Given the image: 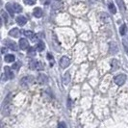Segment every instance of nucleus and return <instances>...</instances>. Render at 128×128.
Returning a JSON list of instances; mask_svg holds the SVG:
<instances>
[{"label": "nucleus", "instance_id": "1", "mask_svg": "<svg viewBox=\"0 0 128 128\" xmlns=\"http://www.w3.org/2000/svg\"><path fill=\"white\" fill-rule=\"evenodd\" d=\"M126 79H127V76H126V74H118V75H116L115 76L114 78V82H115L116 85H118V86H122L123 84L125 83V81H126Z\"/></svg>", "mask_w": 128, "mask_h": 128}, {"label": "nucleus", "instance_id": "2", "mask_svg": "<svg viewBox=\"0 0 128 128\" xmlns=\"http://www.w3.org/2000/svg\"><path fill=\"white\" fill-rule=\"evenodd\" d=\"M34 81V77L33 76H25L20 79V85L23 87H28L29 85H31Z\"/></svg>", "mask_w": 128, "mask_h": 128}, {"label": "nucleus", "instance_id": "3", "mask_svg": "<svg viewBox=\"0 0 128 128\" xmlns=\"http://www.w3.org/2000/svg\"><path fill=\"white\" fill-rule=\"evenodd\" d=\"M29 68H30V70H42V64L38 62L37 60H35V59H32L31 61H30V63H29Z\"/></svg>", "mask_w": 128, "mask_h": 128}, {"label": "nucleus", "instance_id": "4", "mask_svg": "<svg viewBox=\"0 0 128 128\" xmlns=\"http://www.w3.org/2000/svg\"><path fill=\"white\" fill-rule=\"evenodd\" d=\"M5 44H6V46L8 47V48H10V49H12V50H14V51H18V44L14 42H13V40H5Z\"/></svg>", "mask_w": 128, "mask_h": 128}, {"label": "nucleus", "instance_id": "5", "mask_svg": "<svg viewBox=\"0 0 128 128\" xmlns=\"http://www.w3.org/2000/svg\"><path fill=\"white\" fill-rule=\"evenodd\" d=\"M70 64V58H68L66 56H63V57L60 59V66L62 68H68Z\"/></svg>", "mask_w": 128, "mask_h": 128}, {"label": "nucleus", "instance_id": "6", "mask_svg": "<svg viewBox=\"0 0 128 128\" xmlns=\"http://www.w3.org/2000/svg\"><path fill=\"white\" fill-rule=\"evenodd\" d=\"M18 45H19V48L22 49V50H26V49L29 48V42H28V40L26 38H20Z\"/></svg>", "mask_w": 128, "mask_h": 128}, {"label": "nucleus", "instance_id": "7", "mask_svg": "<svg viewBox=\"0 0 128 128\" xmlns=\"http://www.w3.org/2000/svg\"><path fill=\"white\" fill-rule=\"evenodd\" d=\"M62 6H63V2H62V0H54L51 4L52 10H54V11H57V10H59V9H61Z\"/></svg>", "mask_w": 128, "mask_h": 128}, {"label": "nucleus", "instance_id": "8", "mask_svg": "<svg viewBox=\"0 0 128 128\" xmlns=\"http://www.w3.org/2000/svg\"><path fill=\"white\" fill-rule=\"evenodd\" d=\"M9 36L13 37V38H18L20 36V31L18 28H13L10 32H9Z\"/></svg>", "mask_w": 128, "mask_h": 128}, {"label": "nucleus", "instance_id": "9", "mask_svg": "<svg viewBox=\"0 0 128 128\" xmlns=\"http://www.w3.org/2000/svg\"><path fill=\"white\" fill-rule=\"evenodd\" d=\"M16 22H18V24L19 26H23L26 24V22H27V19H26L25 16H19L16 18Z\"/></svg>", "mask_w": 128, "mask_h": 128}, {"label": "nucleus", "instance_id": "10", "mask_svg": "<svg viewBox=\"0 0 128 128\" xmlns=\"http://www.w3.org/2000/svg\"><path fill=\"white\" fill-rule=\"evenodd\" d=\"M47 81H48V78L46 75L44 74H38V82L40 84H46L47 83Z\"/></svg>", "mask_w": 128, "mask_h": 128}, {"label": "nucleus", "instance_id": "11", "mask_svg": "<svg viewBox=\"0 0 128 128\" xmlns=\"http://www.w3.org/2000/svg\"><path fill=\"white\" fill-rule=\"evenodd\" d=\"M70 82V72H66L63 76V83L64 85H68Z\"/></svg>", "mask_w": 128, "mask_h": 128}, {"label": "nucleus", "instance_id": "12", "mask_svg": "<svg viewBox=\"0 0 128 128\" xmlns=\"http://www.w3.org/2000/svg\"><path fill=\"white\" fill-rule=\"evenodd\" d=\"M12 68H9V66H6L5 68V73H6V76L7 78H9V79H12L14 78V73L13 71H12Z\"/></svg>", "mask_w": 128, "mask_h": 128}, {"label": "nucleus", "instance_id": "13", "mask_svg": "<svg viewBox=\"0 0 128 128\" xmlns=\"http://www.w3.org/2000/svg\"><path fill=\"white\" fill-rule=\"evenodd\" d=\"M33 14H34V16H36V18H42V10L40 9V8H35L34 9V11H33Z\"/></svg>", "mask_w": 128, "mask_h": 128}, {"label": "nucleus", "instance_id": "14", "mask_svg": "<svg viewBox=\"0 0 128 128\" xmlns=\"http://www.w3.org/2000/svg\"><path fill=\"white\" fill-rule=\"evenodd\" d=\"M110 51H111V54H116L118 51V48L115 42H110Z\"/></svg>", "mask_w": 128, "mask_h": 128}, {"label": "nucleus", "instance_id": "15", "mask_svg": "<svg viewBox=\"0 0 128 128\" xmlns=\"http://www.w3.org/2000/svg\"><path fill=\"white\" fill-rule=\"evenodd\" d=\"M6 9H7V11H8V13L10 14V16H14V14L16 12H14V10L13 4H9V3H7Z\"/></svg>", "mask_w": 128, "mask_h": 128}, {"label": "nucleus", "instance_id": "16", "mask_svg": "<svg viewBox=\"0 0 128 128\" xmlns=\"http://www.w3.org/2000/svg\"><path fill=\"white\" fill-rule=\"evenodd\" d=\"M108 8H109V11L111 14H116V5L113 2H109L108 3Z\"/></svg>", "mask_w": 128, "mask_h": 128}, {"label": "nucleus", "instance_id": "17", "mask_svg": "<svg viewBox=\"0 0 128 128\" xmlns=\"http://www.w3.org/2000/svg\"><path fill=\"white\" fill-rule=\"evenodd\" d=\"M16 60V57L14 56L13 54H8L5 56V62L6 63H12Z\"/></svg>", "mask_w": 128, "mask_h": 128}, {"label": "nucleus", "instance_id": "18", "mask_svg": "<svg viewBox=\"0 0 128 128\" xmlns=\"http://www.w3.org/2000/svg\"><path fill=\"white\" fill-rule=\"evenodd\" d=\"M44 48H45V45H44V42L40 40L38 42V44H37V50H38V52H42L44 50Z\"/></svg>", "mask_w": 128, "mask_h": 128}, {"label": "nucleus", "instance_id": "19", "mask_svg": "<svg viewBox=\"0 0 128 128\" xmlns=\"http://www.w3.org/2000/svg\"><path fill=\"white\" fill-rule=\"evenodd\" d=\"M99 18H100V19L101 20H103L104 22H108L109 21V16L106 13H100V14H99Z\"/></svg>", "mask_w": 128, "mask_h": 128}, {"label": "nucleus", "instance_id": "20", "mask_svg": "<svg viewBox=\"0 0 128 128\" xmlns=\"http://www.w3.org/2000/svg\"><path fill=\"white\" fill-rule=\"evenodd\" d=\"M13 7L16 13H21V12H22V7L20 6L18 3H14Z\"/></svg>", "mask_w": 128, "mask_h": 128}, {"label": "nucleus", "instance_id": "21", "mask_svg": "<svg viewBox=\"0 0 128 128\" xmlns=\"http://www.w3.org/2000/svg\"><path fill=\"white\" fill-rule=\"evenodd\" d=\"M1 16H2L4 23H8L9 18H8V14H7V13H5V11H1Z\"/></svg>", "mask_w": 128, "mask_h": 128}, {"label": "nucleus", "instance_id": "22", "mask_svg": "<svg viewBox=\"0 0 128 128\" xmlns=\"http://www.w3.org/2000/svg\"><path fill=\"white\" fill-rule=\"evenodd\" d=\"M126 30H127V28H126V25H125V24H123V25L120 26V35H122V36H124L125 33H126Z\"/></svg>", "mask_w": 128, "mask_h": 128}, {"label": "nucleus", "instance_id": "23", "mask_svg": "<svg viewBox=\"0 0 128 128\" xmlns=\"http://www.w3.org/2000/svg\"><path fill=\"white\" fill-rule=\"evenodd\" d=\"M24 35H25L27 38H34V36H35V33L33 32V31H24Z\"/></svg>", "mask_w": 128, "mask_h": 128}, {"label": "nucleus", "instance_id": "24", "mask_svg": "<svg viewBox=\"0 0 128 128\" xmlns=\"http://www.w3.org/2000/svg\"><path fill=\"white\" fill-rule=\"evenodd\" d=\"M28 56L30 57H34L35 55H36V51H35V48H33V47H31V48H29V50H28Z\"/></svg>", "mask_w": 128, "mask_h": 128}, {"label": "nucleus", "instance_id": "25", "mask_svg": "<svg viewBox=\"0 0 128 128\" xmlns=\"http://www.w3.org/2000/svg\"><path fill=\"white\" fill-rule=\"evenodd\" d=\"M37 0H23V2L25 3L26 5H34L36 3Z\"/></svg>", "mask_w": 128, "mask_h": 128}, {"label": "nucleus", "instance_id": "26", "mask_svg": "<svg viewBox=\"0 0 128 128\" xmlns=\"http://www.w3.org/2000/svg\"><path fill=\"white\" fill-rule=\"evenodd\" d=\"M19 64H20L19 63H16L14 64L12 66V68H13L14 70H18L19 68Z\"/></svg>", "mask_w": 128, "mask_h": 128}, {"label": "nucleus", "instance_id": "27", "mask_svg": "<svg viewBox=\"0 0 128 128\" xmlns=\"http://www.w3.org/2000/svg\"><path fill=\"white\" fill-rule=\"evenodd\" d=\"M123 44H124V46H125V50H126V52H127V54H128V44H127V42H126V40H124V42H123Z\"/></svg>", "mask_w": 128, "mask_h": 128}, {"label": "nucleus", "instance_id": "28", "mask_svg": "<svg viewBox=\"0 0 128 128\" xmlns=\"http://www.w3.org/2000/svg\"><path fill=\"white\" fill-rule=\"evenodd\" d=\"M5 52H6V48H4V47H3V48H2V53L4 54Z\"/></svg>", "mask_w": 128, "mask_h": 128}, {"label": "nucleus", "instance_id": "29", "mask_svg": "<svg viewBox=\"0 0 128 128\" xmlns=\"http://www.w3.org/2000/svg\"><path fill=\"white\" fill-rule=\"evenodd\" d=\"M59 126H66V125H64V123H60V124H59Z\"/></svg>", "mask_w": 128, "mask_h": 128}]
</instances>
